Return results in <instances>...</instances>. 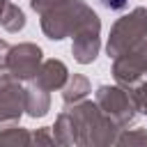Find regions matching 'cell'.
Returning a JSON list of instances; mask_svg holds the SVG:
<instances>
[{
  "mask_svg": "<svg viewBox=\"0 0 147 147\" xmlns=\"http://www.w3.org/2000/svg\"><path fill=\"white\" fill-rule=\"evenodd\" d=\"M101 5L108 7V9H122L126 5V0H101Z\"/></svg>",
  "mask_w": 147,
  "mask_h": 147,
  "instance_id": "obj_1",
  "label": "cell"
}]
</instances>
